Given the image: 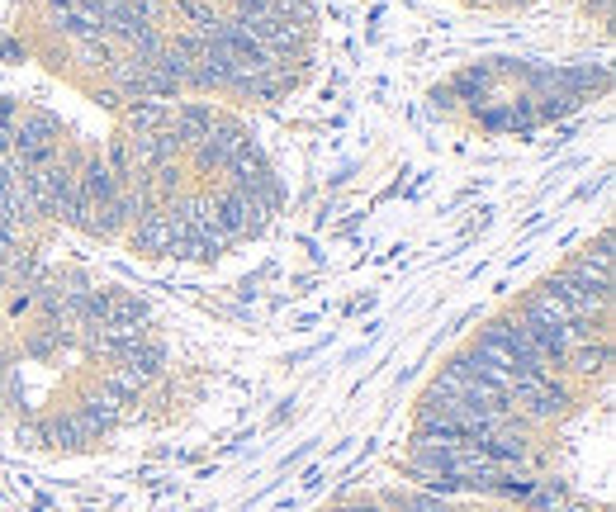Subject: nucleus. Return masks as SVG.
I'll return each mask as SVG.
<instances>
[{
  "mask_svg": "<svg viewBox=\"0 0 616 512\" xmlns=\"http://www.w3.org/2000/svg\"><path fill=\"white\" fill-rule=\"evenodd\" d=\"M43 446H62V451H81V446H91V432H86L81 413H62V418L43 422Z\"/></svg>",
  "mask_w": 616,
  "mask_h": 512,
  "instance_id": "39448f33",
  "label": "nucleus"
},
{
  "mask_svg": "<svg viewBox=\"0 0 616 512\" xmlns=\"http://www.w3.org/2000/svg\"><path fill=\"white\" fill-rule=\"evenodd\" d=\"M564 366L569 370H579V375H602V370L612 366V342L607 337H588V342H574V351L564 356Z\"/></svg>",
  "mask_w": 616,
  "mask_h": 512,
  "instance_id": "423d86ee",
  "label": "nucleus"
},
{
  "mask_svg": "<svg viewBox=\"0 0 616 512\" xmlns=\"http://www.w3.org/2000/svg\"><path fill=\"white\" fill-rule=\"evenodd\" d=\"M588 10H593L598 19H607V15H612V0H588Z\"/></svg>",
  "mask_w": 616,
  "mask_h": 512,
  "instance_id": "ddd939ff",
  "label": "nucleus"
},
{
  "mask_svg": "<svg viewBox=\"0 0 616 512\" xmlns=\"http://www.w3.org/2000/svg\"><path fill=\"white\" fill-rule=\"evenodd\" d=\"M128 247L143 256H185V242L176 238V228L166 219L162 209L157 214H147L143 223H133V233H128Z\"/></svg>",
  "mask_w": 616,
  "mask_h": 512,
  "instance_id": "7ed1b4c3",
  "label": "nucleus"
},
{
  "mask_svg": "<svg viewBox=\"0 0 616 512\" xmlns=\"http://www.w3.org/2000/svg\"><path fill=\"white\" fill-rule=\"evenodd\" d=\"M166 351L162 342H152V337H143V342H133V347L119 356V370H128V375H138V380H152L157 370H162Z\"/></svg>",
  "mask_w": 616,
  "mask_h": 512,
  "instance_id": "0eeeda50",
  "label": "nucleus"
},
{
  "mask_svg": "<svg viewBox=\"0 0 616 512\" xmlns=\"http://www.w3.org/2000/svg\"><path fill=\"white\" fill-rule=\"evenodd\" d=\"M105 328H147V304L138 294L124 290H109V313H105Z\"/></svg>",
  "mask_w": 616,
  "mask_h": 512,
  "instance_id": "6e6552de",
  "label": "nucleus"
},
{
  "mask_svg": "<svg viewBox=\"0 0 616 512\" xmlns=\"http://www.w3.org/2000/svg\"><path fill=\"white\" fill-rule=\"evenodd\" d=\"M209 204H214L218 228H223L233 242L261 233V228H266V219H271V214H266V209H261L247 190H223V195H218V200H209Z\"/></svg>",
  "mask_w": 616,
  "mask_h": 512,
  "instance_id": "f257e3e1",
  "label": "nucleus"
},
{
  "mask_svg": "<svg viewBox=\"0 0 616 512\" xmlns=\"http://www.w3.org/2000/svg\"><path fill=\"white\" fill-rule=\"evenodd\" d=\"M560 512H593V508H583V503H564Z\"/></svg>",
  "mask_w": 616,
  "mask_h": 512,
  "instance_id": "4468645a",
  "label": "nucleus"
},
{
  "mask_svg": "<svg viewBox=\"0 0 616 512\" xmlns=\"http://www.w3.org/2000/svg\"><path fill=\"white\" fill-rule=\"evenodd\" d=\"M242 143H247V128L237 124V119H218V114H214L209 133L190 147V157H195V166H200V171H228V162H233V152Z\"/></svg>",
  "mask_w": 616,
  "mask_h": 512,
  "instance_id": "f03ea898",
  "label": "nucleus"
},
{
  "mask_svg": "<svg viewBox=\"0 0 616 512\" xmlns=\"http://www.w3.org/2000/svg\"><path fill=\"white\" fill-rule=\"evenodd\" d=\"M166 105L162 100H138V105H128V124H133V133H162L166 128Z\"/></svg>",
  "mask_w": 616,
  "mask_h": 512,
  "instance_id": "1a4fd4ad",
  "label": "nucleus"
},
{
  "mask_svg": "<svg viewBox=\"0 0 616 512\" xmlns=\"http://www.w3.org/2000/svg\"><path fill=\"white\" fill-rule=\"evenodd\" d=\"M214 124V110H204V105H176V110L166 114V133L176 138L181 147H195L209 133Z\"/></svg>",
  "mask_w": 616,
  "mask_h": 512,
  "instance_id": "20e7f679",
  "label": "nucleus"
},
{
  "mask_svg": "<svg viewBox=\"0 0 616 512\" xmlns=\"http://www.w3.org/2000/svg\"><path fill=\"white\" fill-rule=\"evenodd\" d=\"M15 437L24 441V446H43V422H34V418L24 422V418H19V432H15Z\"/></svg>",
  "mask_w": 616,
  "mask_h": 512,
  "instance_id": "f8f14e48",
  "label": "nucleus"
},
{
  "mask_svg": "<svg viewBox=\"0 0 616 512\" xmlns=\"http://www.w3.org/2000/svg\"><path fill=\"white\" fill-rule=\"evenodd\" d=\"M564 503H569V494H564V484H531V494H526V508L560 512Z\"/></svg>",
  "mask_w": 616,
  "mask_h": 512,
  "instance_id": "9b49d317",
  "label": "nucleus"
},
{
  "mask_svg": "<svg viewBox=\"0 0 616 512\" xmlns=\"http://www.w3.org/2000/svg\"><path fill=\"white\" fill-rule=\"evenodd\" d=\"M100 162L114 171V181H119V185L138 181V176H133V152H128V138H114V143L105 147V157H100Z\"/></svg>",
  "mask_w": 616,
  "mask_h": 512,
  "instance_id": "9d476101",
  "label": "nucleus"
}]
</instances>
